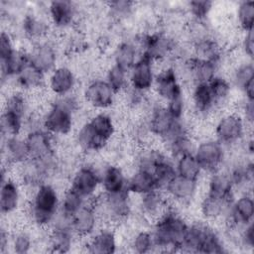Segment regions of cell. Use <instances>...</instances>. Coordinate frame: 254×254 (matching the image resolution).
I'll return each mask as SVG.
<instances>
[{"instance_id":"1","label":"cell","mask_w":254,"mask_h":254,"mask_svg":"<svg viewBox=\"0 0 254 254\" xmlns=\"http://www.w3.org/2000/svg\"><path fill=\"white\" fill-rule=\"evenodd\" d=\"M189 222L174 208L169 207L152 224V234L156 244V251H180Z\"/></svg>"},{"instance_id":"2","label":"cell","mask_w":254,"mask_h":254,"mask_svg":"<svg viewBox=\"0 0 254 254\" xmlns=\"http://www.w3.org/2000/svg\"><path fill=\"white\" fill-rule=\"evenodd\" d=\"M61 197L52 184L45 182L33 190L28 205V216L34 225L50 227L61 208Z\"/></svg>"},{"instance_id":"3","label":"cell","mask_w":254,"mask_h":254,"mask_svg":"<svg viewBox=\"0 0 254 254\" xmlns=\"http://www.w3.org/2000/svg\"><path fill=\"white\" fill-rule=\"evenodd\" d=\"M78 100L73 93L56 97L42 117V127L52 136H66L74 126V114L78 109Z\"/></svg>"},{"instance_id":"4","label":"cell","mask_w":254,"mask_h":254,"mask_svg":"<svg viewBox=\"0 0 254 254\" xmlns=\"http://www.w3.org/2000/svg\"><path fill=\"white\" fill-rule=\"evenodd\" d=\"M146 121L152 136L159 138L164 143L177 136L189 133L185 118H174L162 102L151 107Z\"/></svg>"},{"instance_id":"5","label":"cell","mask_w":254,"mask_h":254,"mask_svg":"<svg viewBox=\"0 0 254 254\" xmlns=\"http://www.w3.org/2000/svg\"><path fill=\"white\" fill-rule=\"evenodd\" d=\"M131 195L128 190L113 194L101 193L92 202L100 219L104 218L110 222L119 223L128 219L132 213Z\"/></svg>"},{"instance_id":"6","label":"cell","mask_w":254,"mask_h":254,"mask_svg":"<svg viewBox=\"0 0 254 254\" xmlns=\"http://www.w3.org/2000/svg\"><path fill=\"white\" fill-rule=\"evenodd\" d=\"M247 126L238 112L224 113L214 125V138L225 148L232 147L245 139Z\"/></svg>"},{"instance_id":"7","label":"cell","mask_w":254,"mask_h":254,"mask_svg":"<svg viewBox=\"0 0 254 254\" xmlns=\"http://www.w3.org/2000/svg\"><path fill=\"white\" fill-rule=\"evenodd\" d=\"M193 156L202 172L211 174L222 169L226 159V148L215 138H206L195 145Z\"/></svg>"},{"instance_id":"8","label":"cell","mask_w":254,"mask_h":254,"mask_svg":"<svg viewBox=\"0 0 254 254\" xmlns=\"http://www.w3.org/2000/svg\"><path fill=\"white\" fill-rule=\"evenodd\" d=\"M138 42L141 55L151 59L155 63L166 60L176 49L175 41L163 32L144 34Z\"/></svg>"},{"instance_id":"9","label":"cell","mask_w":254,"mask_h":254,"mask_svg":"<svg viewBox=\"0 0 254 254\" xmlns=\"http://www.w3.org/2000/svg\"><path fill=\"white\" fill-rule=\"evenodd\" d=\"M254 218V200L249 191H243L234 196L223 218L227 228L239 229L253 222Z\"/></svg>"},{"instance_id":"10","label":"cell","mask_w":254,"mask_h":254,"mask_svg":"<svg viewBox=\"0 0 254 254\" xmlns=\"http://www.w3.org/2000/svg\"><path fill=\"white\" fill-rule=\"evenodd\" d=\"M153 88L163 104L184 95L182 79L173 65L165 66L157 71Z\"/></svg>"},{"instance_id":"11","label":"cell","mask_w":254,"mask_h":254,"mask_svg":"<svg viewBox=\"0 0 254 254\" xmlns=\"http://www.w3.org/2000/svg\"><path fill=\"white\" fill-rule=\"evenodd\" d=\"M69 188L88 200L100 190V172L91 165H82L72 174Z\"/></svg>"},{"instance_id":"12","label":"cell","mask_w":254,"mask_h":254,"mask_svg":"<svg viewBox=\"0 0 254 254\" xmlns=\"http://www.w3.org/2000/svg\"><path fill=\"white\" fill-rule=\"evenodd\" d=\"M117 93L105 80V78H95L90 80L83 89L85 102L94 109L106 110L115 103Z\"/></svg>"},{"instance_id":"13","label":"cell","mask_w":254,"mask_h":254,"mask_svg":"<svg viewBox=\"0 0 254 254\" xmlns=\"http://www.w3.org/2000/svg\"><path fill=\"white\" fill-rule=\"evenodd\" d=\"M156 75V63L141 55L129 70V87L147 93L154 87Z\"/></svg>"},{"instance_id":"14","label":"cell","mask_w":254,"mask_h":254,"mask_svg":"<svg viewBox=\"0 0 254 254\" xmlns=\"http://www.w3.org/2000/svg\"><path fill=\"white\" fill-rule=\"evenodd\" d=\"M28 56L30 63L47 74L59 65L58 49L53 42L46 39L33 43V46L28 51Z\"/></svg>"},{"instance_id":"15","label":"cell","mask_w":254,"mask_h":254,"mask_svg":"<svg viewBox=\"0 0 254 254\" xmlns=\"http://www.w3.org/2000/svg\"><path fill=\"white\" fill-rule=\"evenodd\" d=\"M99 221L100 216L90 200L71 216V227L76 237L88 238L99 228Z\"/></svg>"},{"instance_id":"16","label":"cell","mask_w":254,"mask_h":254,"mask_svg":"<svg viewBox=\"0 0 254 254\" xmlns=\"http://www.w3.org/2000/svg\"><path fill=\"white\" fill-rule=\"evenodd\" d=\"M77 83L74 71L66 65H58L48 74L47 85L56 97L73 93Z\"/></svg>"},{"instance_id":"17","label":"cell","mask_w":254,"mask_h":254,"mask_svg":"<svg viewBox=\"0 0 254 254\" xmlns=\"http://www.w3.org/2000/svg\"><path fill=\"white\" fill-rule=\"evenodd\" d=\"M25 140L29 149L30 159H43L56 155L54 136L43 127L28 130Z\"/></svg>"},{"instance_id":"18","label":"cell","mask_w":254,"mask_h":254,"mask_svg":"<svg viewBox=\"0 0 254 254\" xmlns=\"http://www.w3.org/2000/svg\"><path fill=\"white\" fill-rule=\"evenodd\" d=\"M220 60H202L190 57L185 62V69L192 84L208 83L218 73Z\"/></svg>"},{"instance_id":"19","label":"cell","mask_w":254,"mask_h":254,"mask_svg":"<svg viewBox=\"0 0 254 254\" xmlns=\"http://www.w3.org/2000/svg\"><path fill=\"white\" fill-rule=\"evenodd\" d=\"M21 188L18 182L8 176V171L2 169L0 188V210L3 215L14 213L21 204Z\"/></svg>"},{"instance_id":"20","label":"cell","mask_w":254,"mask_h":254,"mask_svg":"<svg viewBox=\"0 0 254 254\" xmlns=\"http://www.w3.org/2000/svg\"><path fill=\"white\" fill-rule=\"evenodd\" d=\"M197 187L198 182L176 175L162 190L168 199L186 204L194 197Z\"/></svg>"},{"instance_id":"21","label":"cell","mask_w":254,"mask_h":254,"mask_svg":"<svg viewBox=\"0 0 254 254\" xmlns=\"http://www.w3.org/2000/svg\"><path fill=\"white\" fill-rule=\"evenodd\" d=\"M77 8L75 4L67 0H56L49 3L48 15L50 24L58 29L69 28L75 21Z\"/></svg>"},{"instance_id":"22","label":"cell","mask_w":254,"mask_h":254,"mask_svg":"<svg viewBox=\"0 0 254 254\" xmlns=\"http://www.w3.org/2000/svg\"><path fill=\"white\" fill-rule=\"evenodd\" d=\"M84 247L87 252L93 254H112L118 249L116 232L109 226L98 228L90 235Z\"/></svg>"},{"instance_id":"23","label":"cell","mask_w":254,"mask_h":254,"mask_svg":"<svg viewBox=\"0 0 254 254\" xmlns=\"http://www.w3.org/2000/svg\"><path fill=\"white\" fill-rule=\"evenodd\" d=\"M139 198L140 213L145 219L153 222L170 207L168 206L169 199L161 190H154L140 195Z\"/></svg>"},{"instance_id":"24","label":"cell","mask_w":254,"mask_h":254,"mask_svg":"<svg viewBox=\"0 0 254 254\" xmlns=\"http://www.w3.org/2000/svg\"><path fill=\"white\" fill-rule=\"evenodd\" d=\"M2 156L8 166H20L30 159L25 137L21 135L2 137Z\"/></svg>"},{"instance_id":"25","label":"cell","mask_w":254,"mask_h":254,"mask_svg":"<svg viewBox=\"0 0 254 254\" xmlns=\"http://www.w3.org/2000/svg\"><path fill=\"white\" fill-rule=\"evenodd\" d=\"M127 179L128 177L121 167L114 164H108L100 172V190H102V193L105 194H113L128 190Z\"/></svg>"},{"instance_id":"26","label":"cell","mask_w":254,"mask_h":254,"mask_svg":"<svg viewBox=\"0 0 254 254\" xmlns=\"http://www.w3.org/2000/svg\"><path fill=\"white\" fill-rule=\"evenodd\" d=\"M206 193L223 199L231 200L234 198L235 189L226 171L221 169L209 174Z\"/></svg>"},{"instance_id":"27","label":"cell","mask_w":254,"mask_h":254,"mask_svg":"<svg viewBox=\"0 0 254 254\" xmlns=\"http://www.w3.org/2000/svg\"><path fill=\"white\" fill-rule=\"evenodd\" d=\"M232 200L233 199H223L205 193L199 204V212L202 219L206 222L222 220L225 217Z\"/></svg>"},{"instance_id":"28","label":"cell","mask_w":254,"mask_h":254,"mask_svg":"<svg viewBox=\"0 0 254 254\" xmlns=\"http://www.w3.org/2000/svg\"><path fill=\"white\" fill-rule=\"evenodd\" d=\"M190 98L193 110L200 116H207L218 108L208 83L192 84Z\"/></svg>"},{"instance_id":"29","label":"cell","mask_w":254,"mask_h":254,"mask_svg":"<svg viewBox=\"0 0 254 254\" xmlns=\"http://www.w3.org/2000/svg\"><path fill=\"white\" fill-rule=\"evenodd\" d=\"M21 91L36 90L47 83L48 74L29 63L14 78Z\"/></svg>"},{"instance_id":"30","label":"cell","mask_w":254,"mask_h":254,"mask_svg":"<svg viewBox=\"0 0 254 254\" xmlns=\"http://www.w3.org/2000/svg\"><path fill=\"white\" fill-rule=\"evenodd\" d=\"M50 22L35 13H28L22 19V32L24 36L34 43L45 40L50 31Z\"/></svg>"},{"instance_id":"31","label":"cell","mask_w":254,"mask_h":254,"mask_svg":"<svg viewBox=\"0 0 254 254\" xmlns=\"http://www.w3.org/2000/svg\"><path fill=\"white\" fill-rule=\"evenodd\" d=\"M127 190L131 194L140 196L159 189L151 172L135 168V171L127 179Z\"/></svg>"},{"instance_id":"32","label":"cell","mask_w":254,"mask_h":254,"mask_svg":"<svg viewBox=\"0 0 254 254\" xmlns=\"http://www.w3.org/2000/svg\"><path fill=\"white\" fill-rule=\"evenodd\" d=\"M141 56L139 46L132 41L120 42L113 51V64L129 71Z\"/></svg>"},{"instance_id":"33","label":"cell","mask_w":254,"mask_h":254,"mask_svg":"<svg viewBox=\"0 0 254 254\" xmlns=\"http://www.w3.org/2000/svg\"><path fill=\"white\" fill-rule=\"evenodd\" d=\"M226 172L229 175L235 190H243L244 191H247L246 190L251 186L254 176V165L251 159L235 163Z\"/></svg>"},{"instance_id":"34","label":"cell","mask_w":254,"mask_h":254,"mask_svg":"<svg viewBox=\"0 0 254 254\" xmlns=\"http://www.w3.org/2000/svg\"><path fill=\"white\" fill-rule=\"evenodd\" d=\"M75 143L80 150L85 152H99L108 145L94 132L87 121L77 129Z\"/></svg>"},{"instance_id":"35","label":"cell","mask_w":254,"mask_h":254,"mask_svg":"<svg viewBox=\"0 0 254 254\" xmlns=\"http://www.w3.org/2000/svg\"><path fill=\"white\" fill-rule=\"evenodd\" d=\"M208 224L209 222H206L204 220L189 223L180 251L199 253V249Z\"/></svg>"},{"instance_id":"36","label":"cell","mask_w":254,"mask_h":254,"mask_svg":"<svg viewBox=\"0 0 254 254\" xmlns=\"http://www.w3.org/2000/svg\"><path fill=\"white\" fill-rule=\"evenodd\" d=\"M29 63L30 61L28 51L16 48V50L8 59L0 62L2 82L8 78H15Z\"/></svg>"},{"instance_id":"37","label":"cell","mask_w":254,"mask_h":254,"mask_svg":"<svg viewBox=\"0 0 254 254\" xmlns=\"http://www.w3.org/2000/svg\"><path fill=\"white\" fill-rule=\"evenodd\" d=\"M87 122L94 130V132L107 144L114 137L116 133V124L114 119L106 112L99 111L93 114Z\"/></svg>"},{"instance_id":"38","label":"cell","mask_w":254,"mask_h":254,"mask_svg":"<svg viewBox=\"0 0 254 254\" xmlns=\"http://www.w3.org/2000/svg\"><path fill=\"white\" fill-rule=\"evenodd\" d=\"M166 153L171 157L174 161L177 159L189 155L193 154L195 143L190 133L182 134L180 136H177L170 141L166 142Z\"/></svg>"},{"instance_id":"39","label":"cell","mask_w":254,"mask_h":254,"mask_svg":"<svg viewBox=\"0 0 254 254\" xmlns=\"http://www.w3.org/2000/svg\"><path fill=\"white\" fill-rule=\"evenodd\" d=\"M167 155L166 151L154 147L143 146L135 157V168L152 173L154 167Z\"/></svg>"},{"instance_id":"40","label":"cell","mask_w":254,"mask_h":254,"mask_svg":"<svg viewBox=\"0 0 254 254\" xmlns=\"http://www.w3.org/2000/svg\"><path fill=\"white\" fill-rule=\"evenodd\" d=\"M175 167L177 175L196 182L199 181L203 174L193 154H189L177 159L175 161Z\"/></svg>"},{"instance_id":"41","label":"cell","mask_w":254,"mask_h":254,"mask_svg":"<svg viewBox=\"0 0 254 254\" xmlns=\"http://www.w3.org/2000/svg\"><path fill=\"white\" fill-rule=\"evenodd\" d=\"M26 119L12 111L3 109L1 115V134L2 137L21 135L25 129Z\"/></svg>"},{"instance_id":"42","label":"cell","mask_w":254,"mask_h":254,"mask_svg":"<svg viewBox=\"0 0 254 254\" xmlns=\"http://www.w3.org/2000/svg\"><path fill=\"white\" fill-rule=\"evenodd\" d=\"M153 177L159 190H163L167 184L177 175L175 161L167 155L153 169Z\"/></svg>"},{"instance_id":"43","label":"cell","mask_w":254,"mask_h":254,"mask_svg":"<svg viewBox=\"0 0 254 254\" xmlns=\"http://www.w3.org/2000/svg\"><path fill=\"white\" fill-rule=\"evenodd\" d=\"M229 80L232 87H235L242 92L250 82L254 81V65L252 61L243 62L237 64L233 69Z\"/></svg>"},{"instance_id":"44","label":"cell","mask_w":254,"mask_h":254,"mask_svg":"<svg viewBox=\"0 0 254 254\" xmlns=\"http://www.w3.org/2000/svg\"><path fill=\"white\" fill-rule=\"evenodd\" d=\"M208 85L217 107L222 106L229 100L233 87L228 78L217 74L208 82Z\"/></svg>"},{"instance_id":"45","label":"cell","mask_w":254,"mask_h":254,"mask_svg":"<svg viewBox=\"0 0 254 254\" xmlns=\"http://www.w3.org/2000/svg\"><path fill=\"white\" fill-rule=\"evenodd\" d=\"M224 252H227V249L221 235L210 224H208L199 249V253L220 254Z\"/></svg>"},{"instance_id":"46","label":"cell","mask_w":254,"mask_h":254,"mask_svg":"<svg viewBox=\"0 0 254 254\" xmlns=\"http://www.w3.org/2000/svg\"><path fill=\"white\" fill-rule=\"evenodd\" d=\"M90 200L86 199L70 188H68L61 197V208L60 210L68 215L72 216L76 211H78L82 206H84Z\"/></svg>"},{"instance_id":"47","label":"cell","mask_w":254,"mask_h":254,"mask_svg":"<svg viewBox=\"0 0 254 254\" xmlns=\"http://www.w3.org/2000/svg\"><path fill=\"white\" fill-rule=\"evenodd\" d=\"M129 71L124 68L113 64L109 66L106 71L105 80L113 88V90L118 94L124 92L129 87Z\"/></svg>"},{"instance_id":"48","label":"cell","mask_w":254,"mask_h":254,"mask_svg":"<svg viewBox=\"0 0 254 254\" xmlns=\"http://www.w3.org/2000/svg\"><path fill=\"white\" fill-rule=\"evenodd\" d=\"M130 248L138 254L156 251V244L151 230L142 229L134 234L130 241Z\"/></svg>"},{"instance_id":"49","label":"cell","mask_w":254,"mask_h":254,"mask_svg":"<svg viewBox=\"0 0 254 254\" xmlns=\"http://www.w3.org/2000/svg\"><path fill=\"white\" fill-rule=\"evenodd\" d=\"M236 20L239 28L245 33L253 30L254 24V2L242 1L236 9Z\"/></svg>"},{"instance_id":"50","label":"cell","mask_w":254,"mask_h":254,"mask_svg":"<svg viewBox=\"0 0 254 254\" xmlns=\"http://www.w3.org/2000/svg\"><path fill=\"white\" fill-rule=\"evenodd\" d=\"M3 109L12 111L23 116L25 119L29 116V102L23 91H15L10 93L4 103Z\"/></svg>"},{"instance_id":"51","label":"cell","mask_w":254,"mask_h":254,"mask_svg":"<svg viewBox=\"0 0 254 254\" xmlns=\"http://www.w3.org/2000/svg\"><path fill=\"white\" fill-rule=\"evenodd\" d=\"M34 246L33 237L27 231H19L11 236L10 250L16 254H27Z\"/></svg>"},{"instance_id":"52","label":"cell","mask_w":254,"mask_h":254,"mask_svg":"<svg viewBox=\"0 0 254 254\" xmlns=\"http://www.w3.org/2000/svg\"><path fill=\"white\" fill-rule=\"evenodd\" d=\"M213 3L207 0H197V1H190L189 3V12L195 21H205L208 17Z\"/></svg>"},{"instance_id":"53","label":"cell","mask_w":254,"mask_h":254,"mask_svg":"<svg viewBox=\"0 0 254 254\" xmlns=\"http://www.w3.org/2000/svg\"><path fill=\"white\" fill-rule=\"evenodd\" d=\"M236 242L245 249H252L254 247V224L253 222L243 226L238 233Z\"/></svg>"},{"instance_id":"54","label":"cell","mask_w":254,"mask_h":254,"mask_svg":"<svg viewBox=\"0 0 254 254\" xmlns=\"http://www.w3.org/2000/svg\"><path fill=\"white\" fill-rule=\"evenodd\" d=\"M167 108V110L170 112V114L176 118V119H184L185 118V112H186V99L185 96L182 95L180 97H177L175 99L170 100L169 102L164 104Z\"/></svg>"},{"instance_id":"55","label":"cell","mask_w":254,"mask_h":254,"mask_svg":"<svg viewBox=\"0 0 254 254\" xmlns=\"http://www.w3.org/2000/svg\"><path fill=\"white\" fill-rule=\"evenodd\" d=\"M15 50L16 47L11 34L3 31L0 35V62L8 59Z\"/></svg>"},{"instance_id":"56","label":"cell","mask_w":254,"mask_h":254,"mask_svg":"<svg viewBox=\"0 0 254 254\" xmlns=\"http://www.w3.org/2000/svg\"><path fill=\"white\" fill-rule=\"evenodd\" d=\"M109 11L113 17L125 18L132 12V2L129 1H114L109 3Z\"/></svg>"},{"instance_id":"57","label":"cell","mask_w":254,"mask_h":254,"mask_svg":"<svg viewBox=\"0 0 254 254\" xmlns=\"http://www.w3.org/2000/svg\"><path fill=\"white\" fill-rule=\"evenodd\" d=\"M247 125H252L254 120V100L246 99L243 97L241 106H240V112H238Z\"/></svg>"},{"instance_id":"58","label":"cell","mask_w":254,"mask_h":254,"mask_svg":"<svg viewBox=\"0 0 254 254\" xmlns=\"http://www.w3.org/2000/svg\"><path fill=\"white\" fill-rule=\"evenodd\" d=\"M241 47H242V52L245 55L249 61L253 60V55H254V35H253V30L245 32L242 38L241 42Z\"/></svg>"},{"instance_id":"59","label":"cell","mask_w":254,"mask_h":254,"mask_svg":"<svg viewBox=\"0 0 254 254\" xmlns=\"http://www.w3.org/2000/svg\"><path fill=\"white\" fill-rule=\"evenodd\" d=\"M10 242H11V235L8 231L2 227L0 231V251L1 253H6L10 250Z\"/></svg>"},{"instance_id":"60","label":"cell","mask_w":254,"mask_h":254,"mask_svg":"<svg viewBox=\"0 0 254 254\" xmlns=\"http://www.w3.org/2000/svg\"><path fill=\"white\" fill-rule=\"evenodd\" d=\"M245 152H246V156H249L250 158L252 157L253 155V139L252 137H249V138H246V141H245Z\"/></svg>"}]
</instances>
